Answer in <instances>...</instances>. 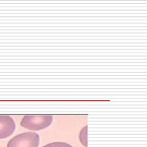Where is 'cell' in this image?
Masks as SVG:
<instances>
[{
  "mask_svg": "<svg viewBox=\"0 0 147 147\" xmlns=\"http://www.w3.org/2000/svg\"><path fill=\"white\" fill-rule=\"evenodd\" d=\"M16 129V123L8 115H0V139L10 137Z\"/></svg>",
  "mask_w": 147,
  "mask_h": 147,
  "instance_id": "obj_3",
  "label": "cell"
},
{
  "mask_svg": "<svg viewBox=\"0 0 147 147\" xmlns=\"http://www.w3.org/2000/svg\"><path fill=\"white\" fill-rule=\"evenodd\" d=\"M79 140L84 146H87V126H85L80 132Z\"/></svg>",
  "mask_w": 147,
  "mask_h": 147,
  "instance_id": "obj_4",
  "label": "cell"
},
{
  "mask_svg": "<svg viewBox=\"0 0 147 147\" xmlns=\"http://www.w3.org/2000/svg\"><path fill=\"white\" fill-rule=\"evenodd\" d=\"M43 147H73L68 143L65 142H53L49 143Z\"/></svg>",
  "mask_w": 147,
  "mask_h": 147,
  "instance_id": "obj_5",
  "label": "cell"
},
{
  "mask_svg": "<svg viewBox=\"0 0 147 147\" xmlns=\"http://www.w3.org/2000/svg\"><path fill=\"white\" fill-rule=\"evenodd\" d=\"M52 115H26L23 117L20 125L28 130L45 129L52 124Z\"/></svg>",
  "mask_w": 147,
  "mask_h": 147,
  "instance_id": "obj_1",
  "label": "cell"
},
{
  "mask_svg": "<svg viewBox=\"0 0 147 147\" xmlns=\"http://www.w3.org/2000/svg\"><path fill=\"white\" fill-rule=\"evenodd\" d=\"M40 142L39 135L33 132L19 134L11 139L7 147H38Z\"/></svg>",
  "mask_w": 147,
  "mask_h": 147,
  "instance_id": "obj_2",
  "label": "cell"
}]
</instances>
